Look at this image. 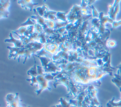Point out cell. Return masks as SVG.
<instances>
[{"label":"cell","instance_id":"obj_1","mask_svg":"<svg viewBox=\"0 0 121 107\" xmlns=\"http://www.w3.org/2000/svg\"><path fill=\"white\" fill-rule=\"evenodd\" d=\"M36 79L38 81V85L39 86V89L35 90L37 95H39L41 93V92L44 89H48L51 90L52 89L48 86V84L47 81L44 78V76L43 75H37L36 76Z\"/></svg>","mask_w":121,"mask_h":107},{"label":"cell","instance_id":"obj_2","mask_svg":"<svg viewBox=\"0 0 121 107\" xmlns=\"http://www.w3.org/2000/svg\"><path fill=\"white\" fill-rule=\"evenodd\" d=\"M7 107H22L17 93V96L15 100L11 103L8 104Z\"/></svg>","mask_w":121,"mask_h":107},{"label":"cell","instance_id":"obj_3","mask_svg":"<svg viewBox=\"0 0 121 107\" xmlns=\"http://www.w3.org/2000/svg\"><path fill=\"white\" fill-rule=\"evenodd\" d=\"M115 77L112 79V81L120 88H121V76L118 74H115Z\"/></svg>","mask_w":121,"mask_h":107},{"label":"cell","instance_id":"obj_4","mask_svg":"<svg viewBox=\"0 0 121 107\" xmlns=\"http://www.w3.org/2000/svg\"><path fill=\"white\" fill-rule=\"evenodd\" d=\"M27 74L30 75L31 76H33V77H36L38 75L37 69H36L35 63L32 68H31L28 71Z\"/></svg>","mask_w":121,"mask_h":107},{"label":"cell","instance_id":"obj_5","mask_svg":"<svg viewBox=\"0 0 121 107\" xmlns=\"http://www.w3.org/2000/svg\"><path fill=\"white\" fill-rule=\"evenodd\" d=\"M17 94H16L15 95L13 94H8L6 97V100L7 102V103L9 104V103H11V102H12L15 100V99L17 96Z\"/></svg>","mask_w":121,"mask_h":107},{"label":"cell","instance_id":"obj_6","mask_svg":"<svg viewBox=\"0 0 121 107\" xmlns=\"http://www.w3.org/2000/svg\"><path fill=\"white\" fill-rule=\"evenodd\" d=\"M59 102H60V104L63 107H70L71 106L69 102H67L63 98H60L59 100Z\"/></svg>","mask_w":121,"mask_h":107},{"label":"cell","instance_id":"obj_7","mask_svg":"<svg viewBox=\"0 0 121 107\" xmlns=\"http://www.w3.org/2000/svg\"><path fill=\"white\" fill-rule=\"evenodd\" d=\"M27 81H31V85L33 86L35 84H37L38 85V81L36 79V77H33L31 76V78L30 79H26Z\"/></svg>","mask_w":121,"mask_h":107},{"label":"cell","instance_id":"obj_8","mask_svg":"<svg viewBox=\"0 0 121 107\" xmlns=\"http://www.w3.org/2000/svg\"><path fill=\"white\" fill-rule=\"evenodd\" d=\"M112 24V25L113 27H116L118 26H119L120 25H121V20L119 21H117V22L114 21Z\"/></svg>","mask_w":121,"mask_h":107},{"label":"cell","instance_id":"obj_9","mask_svg":"<svg viewBox=\"0 0 121 107\" xmlns=\"http://www.w3.org/2000/svg\"><path fill=\"white\" fill-rule=\"evenodd\" d=\"M107 45H108L109 47H114L116 45V42L115 41H114L111 40V41H109L107 43Z\"/></svg>","mask_w":121,"mask_h":107},{"label":"cell","instance_id":"obj_10","mask_svg":"<svg viewBox=\"0 0 121 107\" xmlns=\"http://www.w3.org/2000/svg\"><path fill=\"white\" fill-rule=\"evenodd\" d=\"M118 75L121 76V64H120V66L119 67V69L118 71Z\"/></svg>","mask_w":121,"mask_h":107},{"label":"cell","instance_id":"obj_11","mask_svg":"<svg viewBox=\"0 0 121 107\" xmlns=\"http://www.w3.org/2000/svg\"><path fill=\"white\" fill-rule=\"evenodd\" d=\"M70 107H76V106H73V105H71Z\"/></svg>","mask_w":121,"mask_h":107},{"label":"cell","instance_id":"obj_12","mask_svg":"<svg viewBox=\"0 0 121 107\" xmlns=\"http://www.w3.org/2000/svg\"><path fill=\"white\" fill-rule=\"evenodd\" d=\"M103 106H102V105H100V106H97L96 107H102Z\"/></svg>","mask_w":121,"mask_h":107},{"label":"cell","instance_id":"obj_13","mask_svg":"<svg viewBox=\"0 0 121 107\" xmlns=\"http://www.w3.org/2000/svg\"><path fill=\"white\" fill-rule=\"evenodd\" d=\"M52 107H56V106H52Z\"/></svg>","mask_w":121,"mask_h":107},{"label":"cell","instance_id":"obj_14","mask_svg":"<svg viewBox=\"0 0 121 107\" xmlns=\"http://www.w3.org/2000/svg\"></svg>","mask_w":121,"mask_h":107}]
</instances>
